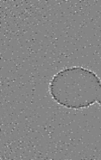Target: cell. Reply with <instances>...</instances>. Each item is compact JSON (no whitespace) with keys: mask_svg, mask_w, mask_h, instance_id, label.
<instances>
[{"mask_svg":"<svg viewBox=\"0 0 101 160\" xmlns=\"http://www.w3.org/2000/svg\"><path fill=\"white\" fill-rule=\"evenodd\" d=\"M98 103L101 106V87L100 89L99 92V95H98V99H97Z\"/></svg>","mask_w":101,"mask_h":160,"instance_id":"2","label":"cell"},{"mask_svg":"<svg viewBox=\"0 0 101 160\" xmlns=\"http://www.w3.org/2000/svg\"><path fill=\"white\" fill-rule=\"evenodd\" d=\"M101 81L97 74L81 67L66 68L54 76L50 85L53 99L67 108L79 109L98 99Z\"/></svg>","mask_w":101,"mask_h":160,"instance_id":"1","label":"cell"}]
</instances>
